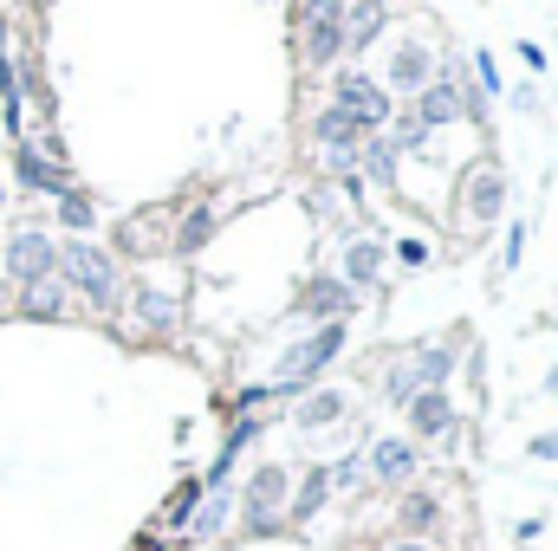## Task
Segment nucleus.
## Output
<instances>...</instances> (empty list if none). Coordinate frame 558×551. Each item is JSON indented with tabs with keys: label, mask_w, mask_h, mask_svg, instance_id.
Instances as JSON below:
<instances>
[{
	"label": "nucleus",
	"mask_w": 558,
	"mask_h": 551,
	"mask_svg": "<svg viewBox=\"0 0 558 551\" xmlns=\"http://www.w3.org/2000/svg\"><path fill=\"white\" fill-rule=\"evenodd\" d=\"M52 215H59V228H65L72 241H78V234L98 221V208H92V195H85V188H65V195H52Z\"/></svg>",
	"instance_id": "393cba45"
},
{
	"label": "nucleus",
	"mask_w": 558,
	"mask_h": 551,
	"mask_svg": "<svg viewBox=\"0 0 558 551\" xmlns=\"http://www.w3.org/2000/svg\"><path fill=\"white\" fill-rule=\"evenodd\" d=\"M468 72H474V85H481L487 98H507V85H500V65H494V52H474V65H468Z\"/></svg>",
	"instance_id": "c85d7f7f"
},
{
	"label": "nucleus",
	"mask_w": 558,
	"mask_h": 551,
	"mask_svg": "<svg viewBox=\"0 0 558 551\" xmlns=\"http://www.w3.org/2000/svg\"><path fill=\"white\" fill-rule=\"evenodd\" d=\"M0 59H7V20H0Z\"/></svg>",
	"instance_id": "4c0bfd02"
},
{
	"label": "nucleus",
	"mask_w": 558,
	"mask_h": 551,
	"mask_svg": "<svg viewBox=\"0 0 558 551\" xmlns=\"http://www.w3.org/2000/svg\"><path fill=\"white\" fill-rule=\"evenodd\" d=\"M0 215H7V188H0Z\"/></svg>",
	"instance_id": "58836bf2"
},
{
	"label": "nucleus",
	"mask_w": 558,
	"mask_h": 551,
	"mask_svg": "<svg viewBox=\"0 0 558 551\" xmlns=\"http://www.w3.org/2000/svg\"><path fill=\"white\" fill-rule=\"evenodd\" d=\"M228 513H234V487L202 493V506H195V519H189V539H215V532L228 526Z\"/></svg>",
	"instance_id": "5701e85b"
},
{
	"label": "nucleus",
	"mask_w": 558,
	"mask_h": 551,
	"mask_svg": "<svg viewBox=\"0 0 558 551\" xmlns=\"http://www.w3.org/2000/svg\"><path fill=\"white\" fill-rule=\"evenodd\" d=\"M338 351H344V325H312L299 344H286V357H279V370H274V383H267V396H274V403L305 396V390L325 377V364H338Z\"/></svg>",
	"instance_id": "f03ea898"
},
{
	"label": "nucleus",
	"mask_w": 558,
	"mask_h": 551,
	"mask_svg": "<svg viewBox=\"0 0 558 551\" xmlns=\"http://www.w3.org/2000/svg\"><path fill=\"white\" fill-rule=\"evenodd\" d=\"M52 273H59V285H65V292L92 298L98 311H118V305H124L118 260H111L105 247H92V241H59V254H52Z\"/></svg>",
	"instance_id": "f257e3e1"
},
{
	"label": "nucleus",
	"mask_w": 558,
	"mask_h": 551,
	"mask_svg": "<svg viewBox=\"0 0 558 551\" xmlns=\"http://www.w3.org/2000/svg\"><path fill=\"white\" fill-rule=\"evenodd\" d=\"M422 383H416V370L410 364H390L384 370V403H397V409H410V396H416Z\"/></svg>",
	"instance_id": "cd10ccee"
},
{
	"label": "nucleus",
	"mask_w": 558,
	"mask_h": 551,
	"mask_svg": "<svg viewBox=\"0 0 558 551\" xmlns=\"http://www.w3.org/2000/svg\"><path fill=\"white\" fill-rule=\"evenodd\" d=\"M13 175H20V188H33V195H65V188H72L65 169H59L46 149H33L26 137H13Z\"/></svg>",
	"instance_id": "9b49d317"
},
{
	"label": "nucleus",
	"mask_w": 558,
	"mask_h": 551,
	"mask_svg": "<svg viewBox=\"0 0 558 551\" xmlns=\"http://www.w3.org/2000/svg\"><path fill=\"white\" fill-rule=\"evenodd\" d=\"M435 519H441V500H435L428 487H410V493H403V506H397V526H403L410 539H422Z\"/></svg>",
	"instance_id": "b1692460"
},
{
	"label": "nucleus",
	"mask_w": 558,
	"mask_h": 551,
	"mask_svg": "<svg viewBox=\"0 0 558 551\" xmlns=\"http://www.w3.org/2000/svg\"><path fill=\"white\" fill-rule=\"evenodd\" d=\"M410 111H416V124L428 131V137H435V131H448V124H461V105H454V91H448V78H441V72H435L416 98H410Z\"/></svg>",
	"instance_id": "4468645a"
},
{
	"label": "nucleus",
	"mask_w": 558,
	"mask_h": 551,
	"mask_svg": "<svg viewBox=\"0 0 558 551\" xmlns=\"http://www.w3.org/2000/svg\"><path fill=\"white\" fill-rule=\"evenodd\" d=\"M397 260H403L410 273H422V267H435V254H428V241H397Z\"/></svg>",
	"instance_id": "7c9ffc66"
},
{
	"label": "nucleus",
	"mask_w": 558,
	"mask_h": 551,
	"mask_svg": "<svg viewBox=\"0 0 558 551\" xmlns=\"http://www.w3.org/2000/svg\"><path fill=\"white\" fill-rule=\"evenodd\" d=\"M435 78V52L422 46V39H403L397 52H390V72H384V91H410L416 98L422 85Z\"/></svg>",
	"instance_id": "f8f14e48"
},
{
	"label": "nucleus",
	"mask_w": 558,
	"mask_h": 551,
	"mask_svg": "<svg viewBox=\"0 0 558 551\" xmlns=\"http://www.w3.org/2000/svg\"><path fill=\"white\" fill-rule=\"evenodd\" d=\"M526 454H533V461H553V467H558V428L533 434V441H526Z\"/></svg>",
	"instance_id": "473e14b6"
},
{
	"label": "nucleus",
	"mask_w": 558,
	"mask_h": 551,
	"mask_svg": "<svg viewBox=\"0 0 558 551\" xmlns=\"http://www.w3.org/2000/svg\"><path fill=\"white\" fill-rule=\"evenodd\" d=\"M351 311H357V292L338 273H312L299 285V298H292V318L299 325H351Z\"/></svg>",
	"instance_id": "423d86ee"
},
{
	"label": "nucleus",
	"mask_w": 558,
	"mask_h": 551,
	"mask_svg": "<svg viewBox=\"0 0 558 551\" xmlns=\"http://www.w3.org/2000/svg\"><path fill=\"white\" fill-rule=\"evenodd\" d=\"M403 415H410V434H416V441H448V434L461 428V409L448 403V390H416Z\"/></svg>",
	"instance_id": "9d476101"
},
{
	"label": "nucleus",
	"mask_w": 558,
	"mask_h": 551,
	"mask_svg": "<svg viewBox=\"0 0 558 551\" xmlns=\"http://www.w3.org/2000/svg\"><path fill=\"white\" fill-rule=\"evenodd\" d=\"M137 311L149 331H175V298L169 292H156V285H137Z\"/></svg>",
	"instance_id": "a878e982"
},
{
	"label": "nucleus",
	"mask_w": 558,
	"mask_h": 551,
	"mask_svg": "<svg viewBox=\"0 0 558 551\" xmlns=\"http://www.w3.org/2000/svg\"><path fill=\"white\" fill-rule=\"evenodd\" d=\"M325 493H331V467H305V480L286 493V519H292V526H305V519L325 506Z\"/></svg>",
	"instance_id": "aec40b11"
},
{
	"label": "nucleus",
	"mask_w": 558,
	"mask_h": 551,
	"mask_svg": "<svg viewBox=\"0 0 558 551\" xmlns=\"http://www.w3.org/2000/svg\"><path fill=\"white\" fill-rule=\"evenodd\" d=\"M325 105H338L364 137H377V131L390 124V111H397L390 91H384L371 72H357V65H338V72H331V98H325Z\"/></svg>",
	"instance_id": "39448f33"
},
{
	"label": "nucleus",
	"mask_w": 558,
	"mask_h": 551,
	"mask_svg": "<svg viewBox=\"0 0 558 551\" xmlns=\"http://www.w3.org/2000/svg\"><path fill=\"white\" fill-rule=\"evenodd\" d=\"M215 228H221V208H208V201H202V208H189V215L169 228V254H175V260L202 254V247L215 241Z\"/></svg>",
	"instance_id": "f3484780"
},
{
	"label": "nucleus",
	"mask_w": 558,
	"mask_h": 551,
	"mask_svg": "<svg viewBox=\"0 0 558 551\" xmlns=\"http://www.w3.org/2000/svg\"><path fill=\"white\" fill-rule=\"evenodd\" d=\"M468 344V331H454V338H441V344H422L416 357H410V370H416L422 390H448V377H454V351Z\"/></svg>",
	"instance_id": "dca6fc26"
},
{
	"label": "nucleus",
	"mask_w": 558,
	"mask_h": 551,
	"mask_svg": "<svg viewBox=\"0 0 558 551\" xmlns=\"http://www.w3.org/2000/svg\"><path fill=\"white\" fill-rule=\"evenodd\" d=\"M52 254H59V241H52V234H39V228H20V234L7 241V279H13V285L52 279Z\"/></svg>",
	"instance_id": "1a4fd4ad"
},
{
	"label": "nucleus",
	"mask_w": 558,
	"mask_h": 551,
	"mask_svg": "<svg viewBox=\"0 0 558 551\" xmlns=\"http://www.w3.org/2000/svg\"><path fill=\"white\" fill-rule=\"evenodd\" d=\"M416 441H403V434H384V441H371L364 448V474L377 480V487H410L416 480Z\"/></svg>",
	"instance_id": "6e6552de"
},
{
	"label": "nucleus",
	"mask_w": 558,
	"mask_h": 551,
	"mask_svg": "<svg viewBox=\"0 0 558 551\" xmlns=\"http://www.w3.org/2000/svg\"><path fill=\"white\" fill-rule=\"evenodd\" d=\"M546 390H553V396H558V364H553V370H546Z\"/></svg>",
	"instance_id": "e433bc0d"
},
{
	"label": "nucleus",
	"mask_w": 558,
	"mask_h": 551,
	"mask_svg": "<svg viewBox=\"0 0 558 551\" xmlns=\"http://www.w3.org/2000/svg\"><path fill=\"white\" fill-rule=\"evenodd\" d=\"M507 105H520V111H539V91H533V85H513V91H507Z\"/></svg>",
	"instance_id": "f704fd0d"
},
{
	"label": "nucleus",
	"mask_w": 558,
	"mask_h": 551,
	"mask_svg": "<svg viewBox=\"0 0 558 551\" xmlns=\"http://www.w3.org/2000/svg\"><path fill=\"white\" fill-rule=\"evenodd\" d=\"M20 311H26V318H39V325H52V318H65V311H72V292L59 285V273L33 279V285H20Z\"/></svg>",
	"instance_id": "6ab92c4d"
},
{
	"label": "nucleus",
	"mask_w": 558,
	"mask_h": 551,
	"mask_svg": "<svg viewBox=\"0 0 558 551\" xmlns=\"http://www.w3.org/2000/svg\"><path fill=\"white\" fill-rule=\"evenodd\" d=\"M520 260H526V221L507 228V241H500V273H520Z\"/></svg>",
	"instance_id": "c756f323"
},
{
	"label": "nucleus",
	"mask_w": 558,
	"mask_h": 551,
	"mask_svg": "<svg viewBox=\"0 0 558 551\" xmlns=\"http://www.w3.org/2000/svg\"><path fill=\"white\" fill-rule=\"evenodd\" d=\"M384 20H390V0H344V59L364 52V46H377Z\"/></svg>",
	"instance_id": "2eb2a0df"
},
{
	"label": "nucleus",
	"mask_w": 558,
	"mask_h": 551,
	"mask_svg": "<svg viewBox=\"0 0 558 551\" xmlns=\"http://www.w3.org/2000/svg\"><path fill=\"white\" fill-rule=\"evenodd\" d=\"M364 480V454H344L338 467H331V487H357Z\"/></svg>",
	"instance_id": "2f4dec72"
},
{
	"label": "nucleus",
	"mask_w": 558,
	"mask_h": 551,
	"mask_svg": "<svg viewBox=\"0 0 558 551\" xmlns=\"http://www.w3.org/2000/svg\"><path fill=\"white\" fill-rule=\"evenodd\" d=\"M344 409H351V403H344L338 390H312V396L292 409V428H305V434H312V428H331V421H344Z\"/></svg>",
	"instance_id": "4be33fe9"
},
{
	"label": "nucleus",
	"mask_w": 558,
	"mask_h": 551,
	"mask_svg": "<svg viewBox=\"0 0 558 551\" xmlns=\"http://www.w3.org/2000/svg\"><path fill=\"white\" fill-rule=\"evenodd\" d=\"M286 493H292V467L260 461V467L247 474V487L234 493V506H241V526H247L254 539H267V532L286 526Z\"/></svg>",
	"instance_id": "7ed1b4c3"
},
{
	"label": "nucleus",
	"mask_w": 558,
	"mask_h": 551,
	"mask_svg": "<svg viewBox=\"0 0 558 551\" xmlns=\"http://www.w3.org/2000/svg\"><path fill=\"white\" fill-rule=\"evenodd\" d=\"M338 279H344L351 292L377 285V279H384V241H351V254H344V267H338Z\"/></svg>",
	"instance_id": "412c9836"
},
{
	"label": "nucleus",
	"mask_w": 558,
	"mask_h": 551,
	"mask_svg": "<svg viewBox=\"0 0 558 551\" xmlns=\"http://www.w3.org/2000/svg\"><path fill=\"white\" fill-rule=\"evenodd\" d=\"M461 208H468V228H494L507 215V169L494 156H481L468 175H461Z\"/></svg>",
	"instance_id": "0eeeda50"
},
{
	"label": "nucleus",
	"mask_w": 558,
	"mask_h": 551,
	"mask_svg": "<svg viewBox=\"0 0 558 551\" xmlns=\"http://www.w3.org/2000/svg\"><path fill=\"white\" fill-rule=\"evenodd\" d=\"M513 52H520V59H526V72H546V52H539V39H520V46H513Z\"/></svg>",
	"instance_id": "72a5a7b5"
},
{
	"label": "nucleus",
	"mask_w": 558,
	"mask_h": 551,
	"mask_svg": "<svg viewBox=\"0 0 558 551\" xmlns=\"http://www.w3.org/2000/svg\"><path fill=\"white\" fill-rule=\"evenodd\" d=\"M299 59L312 72L344 65V0H299Z\"/></svg>",
	"instance_id": "20e7f679"
},
{
	"label": "nucleus",
	"mask_w": 558,
	"mask_h": 551,
	"mask_svg": "<svg viewBox=\"0 0 558 551\" xmlns=\"http://www.w3.org/2000/svg\"><path fill=\"white\" fill-rule=\"evenodd\" d=\"M312 143H318L325 156H351V149L364 143V131H357L338 105H318V111H312Z\"/></svg>",
	"instance_id": "a211bd4d"
},
{
	"label": "nucleus",
	"mask_w": 558,
	"mask_h": 551,
	"mask_svg": "<svg viewBox=\"0 0 558 551\" xmlns=\"http://www.w3.org/2000/svg\"><path fill=\"white\" fill-rule=\"evenodd\" d=\"M195 506H202V480H182V493H175V500L162 506V526H169V532H189Z\"/></svg>",
	"instance_id": "bb28decb"
},
{
	"label": "nucleus",
	"mask_w": 558,
	"mask_h": 551,
	"mask_svg": "<svg viewBox=\"0 0 558 551\" xmlns=\"http://www.w3.org/2000/svg\"><path fill=\"white\" fill-rule=\"evenodd\" d=\"M390 551H435L428 539H403V546H390Z\"/></svg>",
	"instance_id": "c9c22d12"
},
{
	"label": "nucleus",
	"mask_w": 558,
	"mask_h": 551,
	"mask_svg": "<svg viewBox=\"0 0 558 551\" xmlns=\"http://www.w3.org/2000/svg\"><path fill=\"white\" fill-rule=\"evenodd\" d=\"M397 162H403V149L384 137V131L357 143V182L364 188H397Z\"/></svg>",
	"instance_id": "ddd939ff"
}]
</instances>
